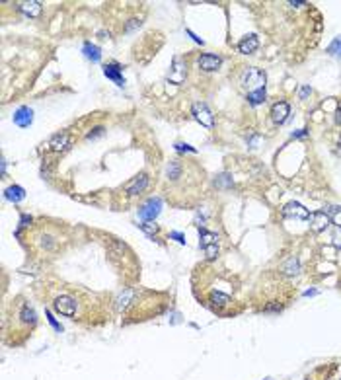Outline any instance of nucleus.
Here are the masks:
<instances>
[{
	"mask_svg": "<svg viewBox=\"0 0 341 380\" xmlns=\"http://www.w3.org/2000/svg\"><path fill=\"white\" fill-rule=\"evenodd\" d=\"M328 215H330V219L334 221V224L341 228V207H330L328 209Z\"/></svg>",
	"mask_w": 341,
	"mask_h": 380,
	"instance_id": "obj_25",
	"label": "nucleus"
},
{
	"mask_svg": "<svg viewBox=\"0 0 341 380\" xmlns=\"http://www.w3.org/2000/svg\"><path fill=\"white\" fill-rule=\"evenodd\" d=\"M45 292L51 294V306L57 314L70 318L82 326L105 324L113 308L115 298L107 292H90L74 285H47Z\"/></svg>",
	"mask_w": 341,
	"mask_h": 380,
	"instance_id": "obj_1",
	"label": "nucleus"
},
{
	"mask_svg": "<svg viewBox=\"0 0 341 380\" xmlns=\"http://www.w3.org/2000/svg\"><path fill=\"white\" fill-rule=\"evenodd\" d=\"M168 302L170 298L164 292L129 286L115 298V310L123 312L127 324H135V322H145L162 314L168 308Z\"/></svg>",
	"mask_w": 341,
	"mask_h": 380,
	"instance_id": "obj_2",
	"label": "nucleus"
},
{
	"mask_svg": "<svg viewBox=\"0 0 341 380\" xmlns=\"http://www.w3.org/2000/svg\"><path fill=\"white\" fill-rule=\"evenodd\" d=\"M70 144H72V137H70L68 133H59V135H53V137L47 141L45 148H47V150H53V152H64V150L70 148Z\"/></svg>",
	"mask_w": 341,
	"mask_h": 380,
	"instance_id": "obj_10",
	"label": "nucleus"
},
{
	"mask_svg": "<svg viewBox=\"0 0 341 380\" xmlns=\"http://www.w3.org/2000/svg\"><path fill=\"white\" fill-rule=\"evenodd\" d=\"M281 213H283V217H289V219H298V221H306V219H310L308 209H304V207H302L300 203H296V201L287 203V205L281 209Z\"/></svg>",
	"mask_w": 341,
	"mask_h": 380,
	"instance_id": "obj_11",
	"label": "nucleus"
},
{
	"mask_svg": "<svg viewBox=\"0 0 341 380\" xmlns=\"http://www.w3.org/2000/svg\"><path fill=\"white\" fill-rule=\"evenodd\" d=\"M281 271L285 275H296L300 271V263H298V257L296 255H291L283 265H281Z\"/></svg>",
	"mask_w": 341,
	"mask_h": 380,
	"instance_id": "obj_21",
	"label": "nucleus"
},
{
	"mask_svg": "<svg viewBox=\"0 0 341 380\" xmlns=\"http://www.w3.org/2000/svg\"><path fill=\"white\" fill-rule=\"evenodd\" d=\"M18 8L26 14V16H30V18H37L39 14H41V10H43V6H41V2H37V0H30V2H20L18 4Z\"/></svg>",
	"mask_w": 341,
	"mask_h": 380,
	"instance_id": "obj_17",
	"label": "nucleus"
},
{
	"mask_svg": "<svg viewBox=\"0 0 341 380\" xmlns=\"http://www.w3.org/2000/svg\"><path fill=\"white\" fill-rule=\"evenodd\" d=\"M193 115H195V119H197L201 125H205L207 129H213V127H215V117H213L211 109H209L205 103H195V105H193Z\"/></svg>",
	"mask_w": 341,
	"mask_h": 380,
	"instance_id": "obj_13",
	"label": "nucleus"
},
{
	"mask_svg": "<svg viewBox=\"0 0 341 380\" xmlns=\"http://www.w3.org/2000/svg\"><path fill=\"white\" fill-rule=\"evenodd\" d=\"M257 47H259V41H257V37H255V35H248V37H244V39L238 43V51H240V53H244V55L253 53Z\"/></svg>",
	"mask_w": 341,
	"mask_h": 380,
	"instance_id": "obj_18",
	"label": "nucleus"
},
{
	"mask_svg": "<svg viewBox=\"0 0 341 380\" xmlns=\"http://www.w3.org/2000/svg\"><path fill=\"white\" fill-rule=\"evenodd\" d=\"M170 80H172L174 84H182V82H184V66H182V61H180V59L174 61L172 72H170Z\"/></svg>",
	"mask_w": 341,
	"mask_h": 380,
	"instance_id": "obj_22",
	"label": "nucleus"
},
{
	"mask_svg": "<svg viewBox=\"0 0 341 380\" xmlns=\"http://www.w3.org/2000/svg\"><path fill=\"white\" fill-rule=\"evenodd\" d=\"M330 215L326 213V211H316V213H312L310 215V228L314 232H322V230H326L328 226H330Z\"/></svg>",
	"mask_w": 341,
	"mask_h": 380,
	"instance_id": "obj_15",
	"label": "nucleus"
},
{
	"mask_svg": "<svg viewBox=\"0 0 341 380\" xmlns=\"http://www.w3.org/2000/svg\"><path fill=\"white\" fill-rule=\"evenodd\" d=\"M248 99L251 105H257V103H261V101H265V90H259V92H251L248 94Z\"/></svg>",
	"mask_w": 341,
	"mask_h": 380,
	"instance_id": "obj_26",
	"label": "nucleus"
},
{
	"mask_svg": "<svg viewBox=\"0 0 341 380\" xmlns=\"http://www.w3.org/2000/svg\"><path fill=\"white\" fill-rule=\"evenodd\" d=\"M28 246L35 257H53L68 244V232L61 222L39 221L28 228Z\"/></svg>",
	"mask_w": 341,
	"mask_h": 380,
	"instance_id": "obj_5",
	"label": "nucleus"
},
{
	"mask_svg": "<svg viewBox=\"0 0 341 380\" xmlns=\"http://www.w3.org/2000/svg\"><path fill=\"white\" fill-rule=\"evenodd\" d=\"M340 47H341V39H336L332 45H330V51L334 53V51H340Z\"/></svg>",
	"mask_w": 341,
	"mask_h": 380,
	"instance_id": "obj_29",
	"label": "nucleus"
},
{
	"mask_svg": "<svg viewBox=\"0 0 341 380\" xmlns=\"http://www.w3.org/2000/svg\"><path fill=\"white\" fill-rule=\"evenodd\" d=\"M37 328V312L26 296H16L2 318V339L6 345H22Z\"/></svg>",
	"mask_w": 341,
	"mask_h": 380,
	"instance_id": "obj_4",
	"label": "nucleus"
},
{
	"mask_svg": "<svg viewBox=\"0 0 341 380\" xmlns=\"http://www.w3.org/2000/svg\"><path fill=\"white\" fill-rule=\"evenodd\" d=\"M291 115V105L287 101H277L273 107H271V119L277 123V125H283Z\"/></svg>",
	"mask_w": 341,
	"mask_h": 380,
	"instance_id": "obj_14",
	"label": "nucleus"
},
{
	"mask_svg": "<svg viewBox=\"0 0 341 380\" xmlns=\"http://www.w3.org/2000/svg\"><path fill=\"white\" fill-rule=\"evenodd\" d=\"M84 53H86L88 59H92L94 63H97L99 57H101V55H99V49H97L96 45H92V43H86V45H84Z\"/></svg>",
	"mask_w": 341,
	"mask_h": 380,
	"instance_id": "obj_24",
	"label": "nucleus"
},
{
	"mask_svg": "<svg viewBox=\"0 0 341 380\" xmlns=\"http://www.w3.org/2000/svg\"><path fill=\"white\" fill-rule=\"evenodd\" d=\"M148 174H139V176H135L127 186H125V193L127 195H141L143 191L148 188Z\"/></svg>",
	"mask_w": 341,
	"mask_h": 380,
	"instance_id": "obj_12",
	"label": "nucleus"
},
{
	"mask_svg": "<svg viewBox=\"0 0 341 380\" xmlns=\"http://www.w3.org/2000/svg\"><path fill=\"white\" fill-rule=\"evenodd\" d=\"M336 121H338V123L341 125V107L338 109V113H336Z\"/></svg>",
	"mask_w": 341,
	"mask_h": 380,
	"instance_id": "obj_31",
	"label": "nucleus"
},
{
	"mask_svg": "<svg viewBox=\"0 0 341 380\" xmlns=\"http://www.w3.org/2000/svg\"><path fill=\"white\" fill-rule=\"evenodd\" d=\"M308 94H310V88H304V90H302V92H300V97H302V99H304V97H306V95H308Z\"/></svg>",
	"mask_w": 341,
	"mask_h": 380,
	"instance_id": "obj_30",
	"label": "nucleus"
},
{
	"mask_svg": "<svg viewBox=\"0 0 341 380\" xmlns=\"http://www.w3.org/2000/svg\"><path fill=\"white\" fill-rule=\"evenodd\" d=\"M6 197H8L10 201H14V203H18V201H22V199L26 197V191L22 190L20 186H10V188L6 190Z\"/></svg>",
	"mask_w": 341,
	"mask_h": 380,
	"instance_id": "obj_23",
	"label": "nucleus"
},
{
	"mask_svg": "<svg viewBox=\"0 0 341 380\" xmlns=\"http://www.w3.org/2000/svg\"><path fill=\"white\" fill-rule=\"evenodd\" d=\"M107 253H109V261L115 265V269L125 277V281H135L139 277V259L133 253V250L117 238H107Z\"/></svg>",
	"mask_w": 341,
	"mask_h": 380,
	"instance_id": "obj_6",
	"label": "nucleus"
},
{
	"mask_svg": "<svg viewBox=\"0 0 341 380\" xmlns=\"http://www.w3.org/2000/svg\"><path fill=\"white\" fill-rule=\"evenodd\" d=\"M201 166L195 164V160H182L174 158L170 160L166 168V180L170 188L166 191V197L172 205H187L191 203L201 188Z\"/></svg>",
	"mask_w": 341,
	"mask_h": 380,
	"instance_id": "obj_3",
	"label": "nucleus"
},
{
	"mask_svg": "<svg viewBox=\"0 0 341 380\" xmlns=\"http://www.w3.org/2000/svg\"><path fill=\"white\" fill-rule=\"evenodd\" d=\"M199 66H201L203 70H207V72H213V70H217L218 66H220V57L211 55V53H205V55L199 57Z\"/></svg>",
	"mask_w": 341,
	"mask_h": 380,
	"instance_id": "obj_16",
	"label": "nucleus"
},
{
	"mask_svg": "<svg viewBox=\"0 0 341 380\" xmlns=\"http://www.w3.org/2000/svg\"><path fill=\"white\" fill-rule=\"evenodd\" d=\"M332 240H334V244H336L338 248H341V228H336V230H334Z\"/></svg>",
	"mask_w": 341,
	"mask_h": 380,
	"instance_id": "obj_28",
	"label": "nucleus"
},
{
	"mask_svg": "<svg viewBox=\"0 0 341 380\" xmlns=\"http://www.w3.org/2000/svg\"><path fill=\"white\" fill-rule=\"evenodd\" d=\"M199 236H201V246L207 253L209 259H215L218 253V246H217V234L215 232H209L207 228H199Z\"/></svg>",
	"mask_w": 341,
	"mask_h": 380,
	"instance_id": "obj_8",
	"label": "nucleus"
},
{
	"mask_svg": "<svg viewBox=\"0 0 341 380\" xmlns=\"http://www.w3.org/2000/svg\"><path fill=\"white\" fill-rule=\"evenodd\" d=\"M141 228H143L148 236H154L156 232H158V226H156V224H150V222H143V224H141Z\"/></svg>",
	"mask_w": 341,
	"mask_h": 380,
	"instance_id": "obj_27",
	"label": "nucleus"
},
{
	"mask_svg": "<svg viewBox=\"0 0 341 380\" xmlns=\"http://www.w3.org/2000/svg\"><path fill=\"white\" fill-rule=\"evenodd\" d=\"M121 68H119V64H105L103 66V74L107 76V78H111L117 86H123L125 84V78L121 76V72H119Z\"/></svg>",
	"mask_w": 341,
	"mask_h": 380,
	"instance_id": "obj_20",
	"label": "nucleus"
},
{
	"mask_svg": "<svg viewBox=\"0 0 341 380\" xmlns=\"http://www.w3.org/2000/svg\"><path fill=\"white\" fill-rule=\"evenodd\" d=\"M240 84L242 88L248 90V94L251 92H259V90H265V72H261L259 68H253L249 66L242 72L240 76Z\"/></svg>",
	"mask_w": 341,
	"mask_h": 380,
	"instance_id": "obj_7",
	"label": "nucleus"
},
{
	"mask_svg": "<svg viewBox=\"0 0 341 380\" xmlns=\"http://www.w3.org/2000/svg\"><path fill=\"white\" fill-rule=\"evenodd\" d=\"M160 209H162V201L158 197H150L145 205L139 207V217L143 221H154L156 217L160 215Z\"/></svg>",
	"mask_w": 341,
	"mask_h": 380,
	"instance_id": "obj_9",
	"label": "nucleus"
},
{
	"mask_svg": "<svg viewBox=\"0 0 341 380\" xmlns=\"http://www.w3.org/2000/svg\"><path fill=\"white\" fill-rule=\"evenodd\" d=\"M33 113H31L30 107H20L16 113H14V123L18 127H30L31 125V117Z\"/></svg>",
	"mask_w": 341,
	"mask_h": 380,
	"instance_id": "obj_19",
	"label": "nucleus"
}]
</instances>
